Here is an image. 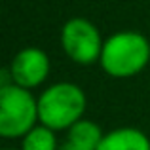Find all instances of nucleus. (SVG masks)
<instances>
[{
	"mask_svg": "<svg viewBox=\"0 0 150 150\" xmlns=\"http://www.w3.org/2000/svg\"><path fill=\"white\" fill-rule=\"evenodd\" d=\"M150 63V40L137 30H118L103 44L99 65L110 78H133Z\"/></svg>",
	"mask_w": 150,
	"mask_h": 150,
	"instance_id": "nucleus-1",
	"label": "nucleus"
},
{
	"mask_svg": "<svg viewBox=\"0 0 150 150\" xmlns=\"http://www.w3.org/2000/svg\"><path fill=\"white\" fill-rule=\"evenodd\" d=\"M88 97L74 82L51 84L38 95L40 124L53 131H69L84 118Z\"/></svg>",
	"mask_w": 150,
	"mask_h": 150,
	"instance_id": "nucleus-2",
	"label": "nucleus"
},
{
	"mask_svg": "<svg viewBox=\"0 0 150 150\" xmlns=\"http://www.w3.org/2000/svg\"><path fill=\"white\" fill-rule=\"evenodd\" d=\"M38 124V97L15 84L0 86V135L23 139Z\"/></svg>",
	"mask_w": 150,
	"mask_h": 150,
	"instance_id": "nucleus-3",
	"label": "nucleus"
},
{
	"mask_svg": "<svg viewBox=\"0 0 150 150\" xmlns=\"http://www.w3.org/2000/svg\"><path fill=\"white\" fill-rule=\"evenodd\" d=\"M61 48L72 63L82 67H89L99 63L103 40L95 23L86 17H70L61 27Z\"/></svg>",
	"mask_w": 150,
	"mask_h": 150,
	"instance_id": "nucleus-4",
	"label": "nucleus"
},
{
	"mask_svg": "<svg viewBox=\"0 0 150 150\" xmlns=\"http://www.w3.org/2000/svg\"><path fill=\"white\" fill-rule=\"evenodd\" d=\"M51 61L44 50L36 48V46H29V48L19 50L13 55L8 72H10L11 84L25 88L33 91L34 88L42 86L50 76Z\"/></svg>",
	"mask_w": 150,
	"mask_h": 150,
	"instance_id": "nucleus-5",
	"label": "nucleus"
},
{
	"mask_svg": "<svg viewBox=\"0 0 150 150\" xmlns=\"http://www.w3.org/2000/svg\"><path fill=\"white\" fill-rule=\"evenodd\" d=\"M97 150H150V137L137 127H116L105 133Z\"/></svg>",
	"mask_w": 150,
	"mask_h": 150,
	"instance_id": "nucleus-6",
	"label": "nucleus"
},
{
	"mask_svg": "<svg viewBox=\"0 0 150 150\" xmlns=\"http://www.w3.org/2000/svg\"><path fill=\"white\" fill-rule=\"evenodd\" d=\"M105 137V131L101 129V125L93 120L88 118H82L80 122L72 125V127L67 131V141H70L72 144L84 148V150H97Z\"/></svg>",
	"mask_w": 150,
	"mask_h": 150,
	"instance_id": "nucleus-7",
	"label": "nucleus"
},
{
	"mask_svg": "<svg viewBox=\"0 0 150 150\" xmlns=\"http://www.w3.org/2000/svg\"><path fill=\"white\" fill-rule=\"evenodd\" d=\"M21 150H59V141L53 129L38 124L21 139Z\"/></svg>",
	"mask_w": 150,
	"mask_h": 150,
	"instance_id": "nucleus-8",
	"label": "nucleus"
},
{
	"mask_svg": "<svg viewBox=\"0 0 150 150\" xmlns=\"http://www.w3.org/2000/svg\"><path fill=\"white\" fill-rule=\"evenodd\" d=\"M59 150H84V148H80V146H76V144H72L70 141H63L61 144H59Z\"/></svg>",
	"mask_w": 150,
	"mask_h": 150,
	"instance_id": "nucleus-9",
	"label": "nucleus"
},
{
	"mask_svg": "<svg viewBox=\"0 0 150 150\" xmlns=\"http://www.w3.org/2000/svg\"><path fill=\"white\" fill-rule=\"evenodd\" d=\"M4 150H21V148H4Z\"/></svg>",
	"mask_w": 150,
	"mask_h": 150,
	"instance_id": "nucleus-10",
	"label": "nucleus"
}]
</instances>
